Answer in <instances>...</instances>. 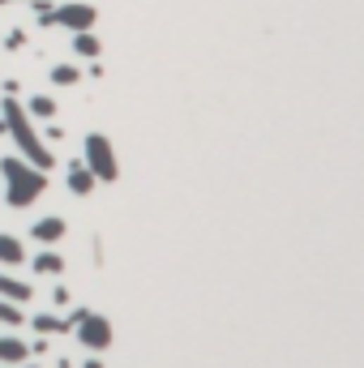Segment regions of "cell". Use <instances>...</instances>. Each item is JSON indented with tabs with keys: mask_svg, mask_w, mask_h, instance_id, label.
I'll return each instance as SVG.
<instances>
[{
	"mask_svg": "<svg viewBox=\"0 0 364 368\" xmlns=\"http://www.w3.org/2000/svg\"><path fill=\"white\" fill-rule=\"evenodd\" d=\"M0 120H5V133L13 137V146L22 150L26 163H34L39 172L56 167V154H51V146L39 137V125L26 112V103H18V94H5V103H0Z\"/></svg>",
	"mask_w": 364,
	"mask_h": 368,
	"instance_id": "6da1fadb",
	"label": "cell"
},
{
	"mask_svg": "<svg viewBox=\"0 0 364 368\" xmlns=\"http://www.w3.org/2000/svg\"><path fill=\"white\" fill-rule=\"evenodd\" d=\"M0 176H5V201L13 210H26V205H34L47 193V172H39L34 163H26L22 154L0 159Z\"/></svg>",
	"mask_w": 364,
	"mask_h": 368,
	"instance_id": "7a4b0ae2",
	"label": "cell"
},
{
	"mask_svg": "<svg viewBox=\"0 0 364 368\" xmlns=\"http://www.w3.org/2000/svg\"><path fill=\"white\" fill-rule=\"evenodd\" d=\"M82 163L94 172L99 184H116L120 180V163H116V146L108 133H86L82 141Z\"/></svg>",
	"mask_w": 364,
	"mask_h": 368,
	"instance_id": "3957f363",
	"label": "cell"
},
{
	"mask_svg": "<svg viewBox=\"0 0 364 368\" xmlns=\"http://www.w3.org/2000/svg\"><path fill=\"white\" fill-rule=\"evenodd\" d=\"M73 330H77V343H82L86 351H108V347H112V322L103 317V312H90V308H86V317H82Z\"/></svg>",
	"mask_w": 364,
	"mask_h": 368,
	"instance_id": "277c9868",
	"label": "cell"
},
{
	"mask_svg": "<svg viewBox=\"0 0 364 368\" xmlns=\"http://www.w3.org/2000/svg\"><path fill=\"white\" fill-rule=\"evenodd\" d=\"M94 22H99V9L86 5V0H73V5H56V13H51V26H65L69 34L94 30Z\"/></svg>",
	"mask_w": 364,
	"mask_h": 368,
	"instance_id": "5b68a950",
	"label": "cell"
},
{
	"mask_svg": "<svg viewBox=\"0 0 364 368\" xmlns=\"http://www.w3.org/2000/svg\"><path fill=\"white\" fill-rule=\"evenodd\" d=\"M65 219L61 215H43V219H34V227H30V236L39 240V244H56V240H65Z\"/></svg>",
	"mask_w": 364,
	"mask_h": 368,
	"instance_id": "8992f818",
	"label": "cell"
},
{
	"mask_svg": "<svg viewBox=\"0 0 364 368\" xmlns=\"http://www.w3.org/2000/svg\"><path fill=\"white\" fill-rule=\"evenodd\" d=\"M34 296V287L26 283V279H13V274H5L0 270V300H13V304H26Z\"/></svg>",
	"mask_w": 364,
	"mask_h": 368,
	"instance_id": "52a82bcc",
	"label": "cell"
},
{
	"mask_svg": "<svg viewBox=\"0 0 364 368\" xmlns=\"http://www.w3.org/2000/svg\"><path fill=\"white\" fill-rule=\"evenodd\" d=\"M30 360V343L13 338V334H0V364H26Z\"/></svg>",
	"mask_w": 364,
	"mask_h": 368,
	"instance_id": "ba28073f",
	"label": "cell"
},
{
	"mask_svg": "<svg viewBox=\"0 0 364 368\" xmlns=\"http://www.w3.org/2000/svg\"><path fill=\"white\" fill-rule=\"evenodd\" d=\"M73 56H77V61H99V56H103V43H99L94 30L73 34Z\"/></svg>",
	"mask_w": 364,
	"mask_h": 368,
	"instance_id": "9c48e42d",
	"label": "cell"
},
{
	"mask_svg": "<svg viewBox=\"0 0 364 368\" xmlns=\"http://www.w3.org/2000/svg\"><path fill=\"white\" fill-rule=\"evenodd\" d=\"M22 261H26V244L18 236L0 231V266H22Z\"/></svg>",
	"mask_w": 364,
	"mask_h": 368,
	"instance_id": "30bf717a",
	"label": "cell"
},
{
	"mask_svg": "<svg viewBox=\"0 0 364 368\" xmlns=\"http://www.w3.org/2000/svg\"><path fill=\"white\" fill-rule=\"evenodd\" d=\"M94 184H99V180H94V172H90L86 163H73V167H69V189H73L77 197H90Z\"/></svg>",
	"mask_w": 364,
	"mask_h": 368,
	"instance_id": "8fae6325",
	"label": "cell"
},
{
	"mask_svg": "<svg viewBox=\"0 0 364 368\" xmlns=\"http://www.w3.org/2000/svg\"><path fill=\"white\" fill-rule=\"evenodd\" d=\"M26 112H30L34 120H56V99H51V94H34V99L26 103Z\"/></svg>",
	"mask_w": 364,
	"mask_h": 368,
	"instance_id": "7c38bea8",
	"label": "cell"
},
{
	"mask_svg": "<svg viewBox=\"0 0 364 368\" xmlns=\"http://www.w3.org/2000/svg\"><path fill=\"white\" fill-rule=\"evenodd\" d=\"M39 334H65L69 330V322L65 317H56V312H34V322H30Z\"/></svg>",
	"mask_w": 364,
	"mask_h": 368,
	"instance_id": "4fadbf2b",
	"label": "cell"
},
{
	"mask_svg": "<svg viewBox=\"0 0 364 368\" xmlns=\"http://www.w3.org/2000/svg\"><path fill=\"white\" fill-rule=\"evenodd\" d=\"M30 266H34V274H61V270H65V257L47 248V253H39V257L30 261Z\"/></svg>",
	"mask_w": 364,
	"mask_h": 368,
	"instance_id": "5bb4252c",
	"label": "cell"
},
{
	"mask_svg": "<svg viewBox=\"0 0 364 368\" xmlns=\"http://www.w3.org/2000/svg\"><path fill=\"white\" fill-rule=\"evenodd\" d=\"M51 82H56V86H77L82 82V69L69 65V61L65 65H51Z\"/></svg>",
	"mask_w": 364,
	"mask_h": 368,
	"instance_id": "9a60e30c",
	"label": "cell"
},
{
	"mask_svg": "<svg viewBox=\"0 0 364 368\" xmlns=\"http://www.w3.org/2000/svg\"><path fill=\"white\" fill-rule=\"evenodd\" d=\"M26 317H22V304H13V300H0V326H9V330H18Z\"/></svg>",
	"mask_w": 364,
	"mask_h": 368,
	"instance_id": "2e32d148",
	"label": "cell"
},
{
	"mask_svg": "<svg viewBox=\"0 0 364 368\" xmlns=\"http://www.w3.org/2000/svg\"><path fill=\"white\" fill-rule=\"evenodd\" d=\"M86 368H103V360H86Z\"/></svg>",
	"mask_w": 364,
	"mask_h": 368,
	"instance_id": "e0dca14e",
	"label": "cell"
},
{
	"mask_svg": "<svg viewBox=\"0 0 364 368\" xmlns=\"http://www.w3.org/2000/svg\"><path fill=\"white\" fill-rule=\"evenodd\" d=\"M0 5H18V0H0Z\"/></svg>",
	"mask_w": 364,
	"mask_h": 368,
	"instance_id": "ac0fdd59",
	"label": "cell"
},
{
	"mask_svg": "<svg viewBox=\"0 0 364 368\" xmlns=\"http://www.w3.org/2000/svg\"><path fill=\"white\" fill-rule=\"evenodd\" d=\"M0 368H18V364H0Z\"/></svg>",
	"mask_w": 364,
	"mask_h": 368,
	"instance_id": "d6986e66",
	"label": "cell"
}]
</instances>
